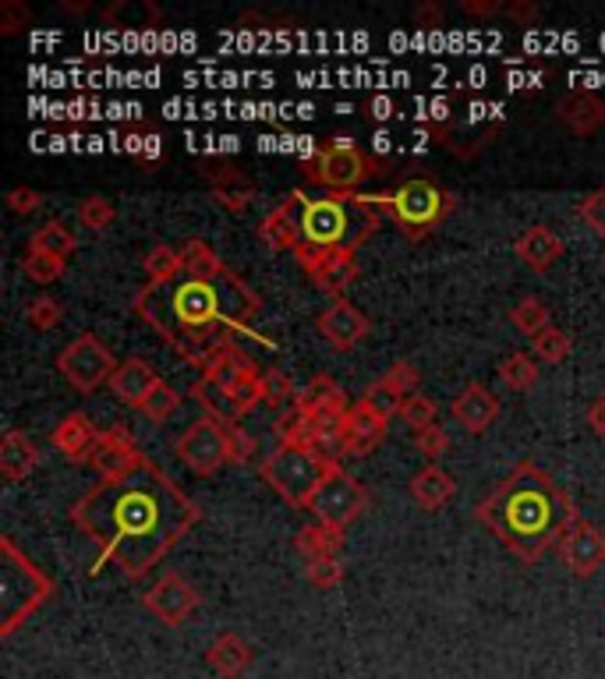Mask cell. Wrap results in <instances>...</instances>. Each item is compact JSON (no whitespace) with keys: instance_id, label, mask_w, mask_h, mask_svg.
<instances>
[{"instance_id":"39","label":"cell","mask_w":605,"mask_h":679,"mask_svg":"<svg viewBox=\"0 0 605 679\" xmlns=\"http://www.w3.org/2000/svg\"><path fill=\"white\" fill-rule=\"evenodd\" d=\"M435 415H440V404L425 393H411L400 407V421L411 432H421V429H429V424H435Z\"/></svg>"},{"instance_id":"40","label":"cell","mask_w":605,"mask_h":679,"mask_svg":"<svg viewBox=\"0 0 605 679\" xmlns=\"http://www.w3.org/2000/svg\"><path fill=\"white\" fill-rule=\"evenodd\" d=\"M181 407V393L171 386V382H157V390H152L149 396H146V404H143V415L149 418V421H157V424H163L166 418L174 415V410Z\"/></svg>"},{"instance_id":"28","label":"cell","mask_w":605,"mask_h":679,"mask_svg":"<svg viewBox=\"0 0 605 679\" xmlns=\"http://www.w3.org/2000/svg\"><path fill=\"white\" fill-rule=\"evenodd\" d=\"M294 548L301 552V559H322V556H341L344 548V528H330V523H305L294 534Z\"/></svg>"},{"instance_id":"53","label":"cell","mask_w":605,"mask_h":679,"mask_svg":"<svg viewBox=\"0 0 605 679\" xmlns=\"http://www.w3.org/2000/svg\"><path fill=\"white\" fill-rule=\"evenodd\" d=\"M206 177L213 181V192H223V188H248V181H245V174L242 170H237L234 163H227V166H209L206 170Z\"/></svg>"},{"instance_id":"57","label":"cell","mask_w":605,"mask_h":679,"mask_svg":"<svg viewBox=\"0 0 605 679\" xmlns=\"http://www.w3.org/2000/svg\"><path fill=\"white\" fill-rule=\"evenodd\" d=\"M464 11L468 14H496V11H506V4H499V0H464Z\"/></svg>"},{"instance_id":"49","label":"cell","mask_w":605,"mask_h":679,"mask_svg":"<svg viewBox=\"0 0 605 679\" xmlns=\"http://www.w3.org/2000/svg\"><path fill=\"white\" fill-rule=\"evenodd\" d=\"M262 372L259 375H248V379H242V382H237V386L227 393L231 396V400H234V407H237V415H248V410H256L259 404H262Z\"/></svg>"},{"instance_id":"5","label":"cell","mask_w":605,"mask_h":679,"mask_svg":"<svg viewBox=\"0 0 605 679\" xmlns=\"http://www.w3.org/2000/svg\"><path fill=\"white\" fill-rule=\"evenodd\" d=\"M50 598L53 580L15 545V538H0V637L15 633Z\"/></svg>"},{"instance_id":"52","label":"cell","mask_w":605,"mask_h":679,"mask_svg":"<svg viewBox=\"0 0 605 679\" xmlns=\"http://www.w3.org/2000/svg\"><path fill=\"white\" fill-rule=\"evenodd\" d=\"M8 209L18 212V217H29V212H36L39 206H44V195H39L36 188H29V184H18V188L8 192Z\"/></svg>"},{"instance_id":"8","label":"cell","mask_w":605,"mask_h":679,"mask_svg":"<svg viewBox=\"0 0 605 679\" xmlns=\"http://www.w3.org/2000/svg\"><path fill=\"white\" fill-rule=\"evenodd\" d=\"M386 163L375 160V156L361 152L358 141L350 138H326L312 156L301 160V174L326 188L330 195H358V188L375 174H386Z\"/></svg>"},{"instance_id":"58","label":"cell","mask_w":605,"mask_h":679,"mask_svg":"<svg viewBox=\"0 0 605 679\" xmlns=\"http://www.w3.org/2000/svg\"><path fill=\"white\" fill-rule=\"evenodd\" d=\"M143 152L149 156V160H157V156H160V138H157V135H146V146H143Z\"/></svg>"},{"instance_id":"25","label":"cell","mask_w":605,"mask_h":679,"mask_svg":"<svg viewBox=\"0 0 605 679\" xmlns=\"http://www.w3.org/2000/svg\"><path fill=\"white\" fill-rule=\"evenodd\" d=\"M251 658H256V651H251V644L234 630H223L217 641L206 647V665L220 679H237L251 665Z\"/></svg>"},{"instance_id":"23","label":"cell","mask_w":605,"mask_h":679,"mask_svg":"<svg viewBox=\"0 0 605 679\" xmlns=\"http://www.w3.org/2000/svg\"><path fill=\"white\" fill-rule=\"evenodd\" d=\"M514 255L534 273H548L563 259V240L553 226H531L514 240Z\"/></svg>"},{"instance_id":"45","label":"cell","mask_w":605,"mask_h":679,"mask_svg":"<svg viewBox=\"0 0 605 679\" xmlns=\"http://www.w3.org/2000/svg\"><path fill=\"white\" fill-rule=\"evenodd\" d=\"M577 217H581V223L588 226L591 234L605 240V188L584 195L581 206H577Z\"/></svg>"},{"instance_id":"20","label":"cell","mask_w":605,"mask_h":679,"mask_svg":"<svg viewBox=\"0 0 605 679\" xmlns=\"http://www.w3.org/2000/svg\"><path fill=\"white\" fill-rule=\"evenodd\" d=\"M305 418H344L350 404H347V393L344 386H336L330 375H316L308 379L305 386L294 396V404Z\"/></svg>"},{"instance_id":"31","label":"cell","mask_w":605,"mask_h":679,"mask_svg":"<svg viewBox=\"0 0 605 679\" xmlns=\"http://www.w3.org/2000/svg\"><path fill=\"white\" fill-rule=\"evenodd\" d=\"M75 234H72V226L61 223V220H47L39 231L29 237V248L33 251H47V255H58V259H67V255L75 251Z\"/></svg>"},{"instance_id":"22","label":"cell","mask_w":605,"mask_h":679,"mask_svg":"<svg viewBox=\"0 0 605 679\" xmlns=\"http://www.w3.org/2000/svg\"><path fill=\"white\" fill-rule=\"evenodd\" d=\"M96 435H100V429L92 424V418L82 415V410H72V415H64L58 421V429L50 432V443L58 446L72 464H86L92 446H96Z\"/></svg>"},{"instance_id":"2","label":"cell","mask_w":605,"mask_h":679,"mask_svg":"<svg viewBox=\"0 0 605 679\" xmlns=\"http://www.w3.org/2000/svg\"><path fill=\"white\" fill-rule=\"evenodd\" d=\"M132 305L166 347L199 368L217 347L234 344V336L248 333L262 316L259 291H251L234 269L217 280L181 276L174 283H146Z\"/></svg>"},{"instance_id":"15","label":"cell","mask_w":605,"mask_h":679,"mask_svg":"<svg viewBox=\"0 0 605 679\" xmlns=\"http://www.w3.org/2000/svg\"><path fill=\"white\" fill-rule=\"evenodd\" d=\"M316 330L322 333V340H326L333 350L347 354V350H355L365 336H369L372 322L358 305H350L347 297H341V301H330L326 308L319 311Z\"/></svg>"},{"instance_id":"47","label":"cell","mask_w":605,"mask_h":679,"mask_svg":"<svg viewBox=\"0 0 605 679\" xmlns=\"http://www.w3.org/2000/svg\"><path fill=\"white\" fill-rule=\"evenodd\" d=\"M223 429H227V453H231V464H248L251 457H256V449H259L256 435H248L237 421L223 424Z\"/></svg>"},{"instance_id":"26","label":"cell","mask_w":605,"mask_h":679,"mask_svg":"<svg viewBox=\"0 0 605 679\" xmlns=\"http://www.w3.org/2000/svg\"><path fill=\"white\" fill-rule=\"evenodd\" d=\"M248 375H259L256 372V361L248 358V354L237 350V344H223L217 347L213 354L206 358L202 365V379H209L213 386H220L223 393H231L237 382L248 379Z\"/></svg>"},{"instance_id":"51","label":"cell","mask_w":605,"mask_h":679,"mask_svg":"<svg viewBox=\"0 0 605 679\" xmlns=\"http://www.w3.org/2000/svg\"><path fill=\"white\" fill-rule=\"evenodd\" d=\"M256 198H259V192L251 188V184H248V188H223V192H213V202L223 206L227 212H234V217H237V212H245L251 202H256Z\"/></svg>"},{"instance_id":"27","label":"cell","mask_w":605,"mask_h":679,"mask_svg":"<svg viewBox=\"0 0 605 679\" xmlns=\"http://www.w3.org/2000/svg\"><path fill=\"white\" fill-rule=\"evenodd\" d=\"M454 492H457V481H454V474H449L443 464H425L411 478V499L421 509H440V506H446L449 499H454Z\"/></svg>"},{"instance_id":"35","label":"cell","mask_w":605,"mask_h":679,"mask_svg":"<svg viewBox=\"0 0 605 679\" xmlns=\"http://www.w3.org/2000/svg\"><path fill=\"white\" fill-rule=\"evenodd\" d=\"M510 322H514L524 336L534 340L542 330H548V325H553V316H548V308H545L542 297L528 294V297H520V301L510 308Z\"/></svg>"},{"instance_id":"12","label":"cell","mask_w":605,"mask_h":679,"mask_svg":"<svg viewBox=\"0 0 605 679\" xmlns=\"http://www.w3.org/2000/svg\"><path fill=\"white\" fill-rule=\"evenodd\" d=\"M143 605L160 622H166V627H181V622H185L195 608L202 605V594L188 584L185 573L166 570V573H160L157 580H152V588L143 594Z\"/></svg>"},{"instance_id":"46","label":"cell","mask_w":605,"mask_h":679,"mask_svg":"<svg viewBox=\"0 0 605 679\" xmlns=\"http://www.w3.org/2000/svg\"><path fill=\"white\" fill-rule=\"evenodd\" d=\"M415 449H418L429 464H440V457L449 449V435H446L443 424H429V429L415 432Z\"/></svg>"},{"instance_id":"43","label":"cell","mask_w":605,"mask_h":679,"mask_svg":"<svg viewBox=\"0 0 605 679\" xmlns=\"http://www.w3.org/2000/svg\"><path fill=\"white\" fill-rule=\"evenodd\" d=\"M78 220L89 226V231H107L110 223L118 220V209H114V202H107L103 195H89V198H82L78 202Z\"/></svg>"},{"instance_id":"44","label":"cell","mask_w":605,"mask_h":679,"mask_svg":"<svg viewBox=\"0 0 605 679\" xmlns=\"http://www.w3.org/2000/svg\"><path fill=\"white\" fill-rule=\"evenodd\" d=\"M305 577L312 580L316 588L330 591L344 584V563L341 556H322V559H308L305 563Z\"/></svg>"},{"instance_id":"50","label":"cell","mask_w":605,"mask_h":679,"mask_svg":"<svg viewBox=\"0 0 605 679\" xmlns=\"http://www.w3.org/2000/svg\"><path fill=\"white\" fill-rule=\"evenodd\" d=\"M29 25H33V11L25 8L22 0H4V4H0V33L4 36H15Z\"/></svg>"},{"instance_id":"29","label":"cell","mask_w":605,"mask_h":679,"mask_svg":"<svg viewBox=\"0 0 605 679\" xmlns=\"http://www.w3.org/2000/svg\"><path fill=\"white\" fill-rule=\"evenodd\" d=\"M256 234L270 251H298V231H294V217L287 202H280L266 212L262 223L256 226Z\"/></svg>"},{"instance_id":"55","label":"cell","mask_w":605,"mask_h":679,"mask_svg":"<svg viewBox=\"0 0 605 679\" xmlns=\"http://www.w3.org/2000/svg\"><path fill=\"white\" fill-rule=\"evenodd\" d=\"M415 25H418V28H440V25H443V11L435 8V4H421V8L415 11Z\"/></svg>"},{"instance_id":"38","label":"cell","mask_w":605,"mask_h":679,"mask_svg":"<svg viewBox=\"0 0 605 679\" xmlns=\"http://www.w3.org/2000/svg\"><path fill=\"white\" fill-rule=\"evenodd\" d=\"M259 382H262V404H270L273 410H284L298 396V386H294V379L284 368H266Z\"/></svg>"},{"instance_id":"30","label":"cell","mask_w":605,"mask_h":679,"mask_svg":"<svg viewBox=\"0 0 605 679\" xmlns=\"http://www.w3.org/2000/svg\"><path fill=\"white\" fill-rule=\"evenodd\" d=\"M181 259H185V276L192 280H217L227 273V266H223L217 248L202 237H188L185 245H181Z\"/></svg>"},{"instance_id":"10","label":"cell","mask_w":605,"mask_h":679,"mask_svg":"<svg viewBox=\"0 0 605 679\" xmlns=\"http://www.w3.org/2000/svg\"><path fill=\"white\" fill-rule=\"evenodd\" d=\"M174 453H177V460L188 467V471L202 474V478L217 474L223 464H231L227 429H223V421L209 418V415H199L185 432L177 435Z\"/></svg>"},{"instance_id":"6","label":"cell","mask_w":605,"mask_h":679,"mask_svg":"<svg viewBox=\"0 0 605 679\" xmlns=\"http://www.w3.org/2000/svg\"><path fill=\"white\" fill-rule=\"evenodd\" d=\"M372 202L383 212H390L407 240H425L435 226L457 209V195L446 192L443 184L429 174H415V177H404L397 184V192L372 195Z\"/></svg>"},{"instance_id":"24","label":"cell","mask_w":605,"mask_h":679,"mask_svg":"<svg viewBox=\"0 0 605 679\" xmlns=\"http://www.w3.org/2000/svg\"><path fill=\"white\" fill-rule=\"evenodd\" d=\"M39 460H44V453H39L29 432L22 429L4 432V439H0V474L8 481H25L39 467Z\"/></svg>"},{"instance_id":"59","label":"cell","mask_w":605,"mask_h":679,"mask_svg":"<svg viewBox=\"0 0 605 679\" xmlns=\"http://www.w3.org/2000/svg\"><path fill=\"white\" fill-rule=\"evenodd\" d=\"M64 11H89V0H64Z\"/></svg>"},{"instance_id":"34","label":"cell","mask_w":605,"mask_h":679,"mask_svg":"<svg viewBox=\"0 0 605 679\" xmlns=\"http://www.w3.org/2000/svg\"><path fill=\"white\" fill-rule=\"evenodd\" d=\"M195 400H199L206 407V415L209 418H217L223 424H231V421H242V415H237V407L227 393H223L220 386H213L209 379H199V382H192V390H188Z\"/></svg>"},{"instance_id":"18","label":"cell","mask_w":605,"mask_h":679,"mask_svg":"<svg viewBox=\"0 0 605 679\" xmlns=\"http://www.w3.org/2000/svg\"><path fill=\"white\" fill-rule=\"evenodd\" d=\"M556 121L567 127L570 135H595L605 127V99L588 92V89H573L556 103Z\"/></svg>"},{"instance_id":"3","label":"cell","mask_w":605,"mask_h":679,"mask_svg":"<svg viewBox=\"0 0 605 679\" xmlns=\"http://www.w3.org/2000/svg\"><path fill=\"white\" fill-rule=\"evenodd\" d=\"M474 520L496 534L520 563L534 566L548 548L559 545V538L581 520V514L545 467L520 460L489 499L474 506Z\"/></svg>"},{"instance_id":"42","label":"cell","mask_w":605,"mask_h":679,"mask_svg":"<svg viewBox=\"0 0 605 679\" xmlns=\"http://www.w3.org/2000/svg\"><path fill=\"white\" fill-rule=\"evenodd\" d=\"M61 316H64V308L58 297H50V294H39L33 301H25V322H29L33 330H53V325L61 322Z\"/></svg>"},{"instance_id":"13","label":"cell","mask_w":605,"mask_h":679,"mask_svg":"<svg viewBox=\"0 0 605 679\" xmlns=\"http://www.w3.org/2000/svg\"><path fill=\"white\" fill-rule=\"evenodd\" d=\"M143 460H146V453L138 449L128 424H110V429H100L96 446L89 453V464L100 471V481L128 478Z\"/></svg>"},{"instance_id":"37","label":"cell","mask_w":605,"mask_h":679,"mask_svg":"<svg viewBox=\"0 0 605 679\" xmlns=\"http://www.w3.org/2000/svg\"><path fill=\"white\" fill-rule=\"evenodd\" d=\"M531 347H534V354H539V361H545V365H559V361H567V358H570L573 336H570L567 330H556V325H548V330H542L539 336L531 340Z\"/></svg>"},{"instance_id":"16","label":"cell","mask_w":605,"mask_h":679,"mask_svg":"<svg viewBox=\"0 0 605 679\" xmlns=\"http://www.w3.org/2000/svg\"><path fill=\"white\" fill-rule=\"evenodd\" d=\"M556 552L573 577H595L598 566H605V531L588 520H577L573 528L559 538Z\"/></svg>"},{"instance_id":"56","label":"cell","mask_w":605,"mask_h":679,"mask_svg":"<svg viewBox=\"0 0 605 679\" xmlns=\"http://www.w3.org/2000/svg\"><path fill=\"white\" fill-rule=\"evenodd\" d=\"M588 424L595 435H605V396H598V400L588 407Z\"/></svg>"},{"instance_id":"41","label":"cell","mask_w":605,"mask_h":679,"mask_svg":"<svg viewBox=\"0 0 605 679\" xmlns=\"http://www.w3.org/2000/svg\"><path fill=\"white\" fill-rule=\"evenodd\" d=\"M379 382H383V386H386L390 393H397L400 400H407V396H411V393L418 390L421 372H418V365H415V361L400 358V361H393V365L386 368V375L379 379Z\"/></svg>"},{"instance_id":"4","label":"cell","mask_w":605,"mask_h":679,"mask_svg":"<svg viewBox=\"0 0 605 679\" xmlns=\"http://www.w3.org/2000/svg\"><path fill=\"white\" fill-rule=\"evenodd\" d=\"M287 209L298 231V248L305 251H355L365 245L383 223V209L372 202V195H319L294 188Z\"/></svg>"},{"instance_id":"11","label":"cell","mask_w":605,"mask_h":679,"mask_svg":"<svg viewBox=\"0 0 605 679\" xmlns=\"http://www.w3.org/2000/svg\"><path fill=\"white\" fill-rule=\"evenodd\" d=\"M369 506H372V492L365 489L355 474H347L344 467H336V471L322 481V489L316 492V499L308 509H312V517L319 523L347 528V523H355Z\"/></svg>"},{"instance_id":"14","label":"cell","mask_w":605,"mask_h":679,"mask_svg":"<svg viewBox=\"0 0 605 679\" xmlns=\"http://www.w3.org/2000/svg\"><path fill=\"white\" fill-rule=\"evenodd\" d=\"M294 259L305 269V276L316 283L322 294H330L333 301H341L344 291L358 280V259L355 251H305L298 248Z\"/></svg>"},{"instance_id":"9","label":"cell","mask_w":605,"mask_h":679,"mask_svg":"<svg viewBox=\"0 0 605 679\" xmlns=\"http://www.w3.org/2000/svg\"><path fill=\"white\" fill-rule=\"evenodd\" d=\"M118 365L121 361H114V350H110L96 333H78L72 344L58 354L61 375L72 382L78 393H96L103 382L110 386Z\"/></svg>"},{"instance_id":"17","label":"cell","mask_w":605,"mask_h":679,"mask_svg":"<svg viewBox=\"0 0 605 679\" xmlns=\"http://www.w3.org/2000/svg\"><path fill=\"white\" fill-rule=\"evenodd\" d=\"M386 429H390V421L383 415H375L365 400L350 404V410L341 421L344 457H369V453L386 439Z\"/></svg>"},{"instance_id":"54","label":"cell","mask_w":605,"mask_h":679,"mask_svg":"<svg viewBox=\"0 0 605 679\" xmlns=\"http://www.w3.org/2000/svg\"><path fill=\"white\" fill-rule=\"evenodd\" d=\"M506 14H510V18L520 22V25H531V22L542 18V8L528 4V0H510V4H506Z\"/></svg>"},{"instance_id":"1","label":"cell","mask_w":605,"mask_h":679,"mask_svg":"<svg viewBox=\"0 0 605 679\" xmlns=\"http://www.w3.org/2000/svg\"><path fill=\"white\" fill-rule=\"evenodd\" d=\"M199 520L192 495L149 457L128 478L96 481L72 506V523L100 548L92 570L114 563L128 580L157 570Z\"/></svg>"},{"instance_id":"36","label":"cell","mask_w":605,"mask_h":679,"mask_svg":"<svg viewBox=\"0 0 605 679\" xmlns=\"http://www.w3.org/2000/svg\"><path fill=\"white\" fill-rule=\"evenodd\" d=\"M67 269V259H58V255H47V251H25L22 259V273L29 276L33 283H44V287H50V283H58L64 276Z\"/></svg>"},{"instance_id":"19","label":"cell","mask_w":605,"mask_h":679,"mask_svg":"<svg viewBox=\"0 0 605 679\" xmlns=\"http://www.w3.org/2000/svg\"><path fill=\"white\" fill-rule=\"evenodd\" d=\"M449 410H454V418L464 424V432L482 435L489 424L499 418V400L489 386H482V382H468V386L454 396Z\"/></svg>"},{"instance_id":"48","label":"cell","mask_w":605,"mask_h":679,"mask_svg":"<svg viewBox=\"0 0 605 679\" xmlns=\"http://www.w3.org/2000/svg\"><path fill=\"white\" fill-rule=\"evenodd\" d=\"M361 400L369 404V407L375 410V415H383L386 421H390V418H397V415H400V407H404L400 396H397V393H390V390L383 386V382H372V386L365 390Z\"/></svg>"},{"instance_id":"32","label":"cell","mask_w":605,"mask_h":679,"mask_svg":"<svg viewBox=\"0 0 605 679\" xmlns=\"http://www.w3.org/2000/svg\"><path fill=\"white\" fill-rule=\"evenodd\" d=\"M146 276L149 283H174L185 276V259H181V248L171 245H152L146 255Z\"/></svg>"},{"instance_id":"7","label":"cell","mask_w":605,"mask_h":679,"mask_svg":"<svg viewBox=\"0 0 605 679\" xmlns=\"http://www.w3.org/2000/svg\"><path fill=\"white\" fill-rule=\"evenodd\" d=\"M341 460H330L322 453H308V449H294V446H276L270 457L259 464V478L270 485L280 499L294 509H308L316 499V492L322 489Z\"/></svg>"},{"instance_id":"21","label":"cell","mask_w":605,"mask_h":679,"mask_svg":"<svg viewBox=\"0 0 605 679\" xmlns=\"http://www.w3.org/2000/svg\"><path fill=\"white\" fill-rule=\"evenodd\" d=\"M157 382H160V375H157V368H152L149 361H143V358H124L118 365L114 379H110V393H114L124 407L143 410L146 396L157 390Z\"/></svg>"},{"instance_id":"33","label":"cell","mask_w":605,"mask_h":679,"mask_svg":"<svg viewBox=\"0 0 605 679\" xmlns=\"http://www.w3.org/2000/svg\"><path fill=\"white\" fill-rule=\"evenodd\" d=\"M496 375L503 379V386L524 393V390L534 386V382H539V361H534L531 354H524V350H514L510 358L499 361Z\"/></svg>"}]
</instances>
